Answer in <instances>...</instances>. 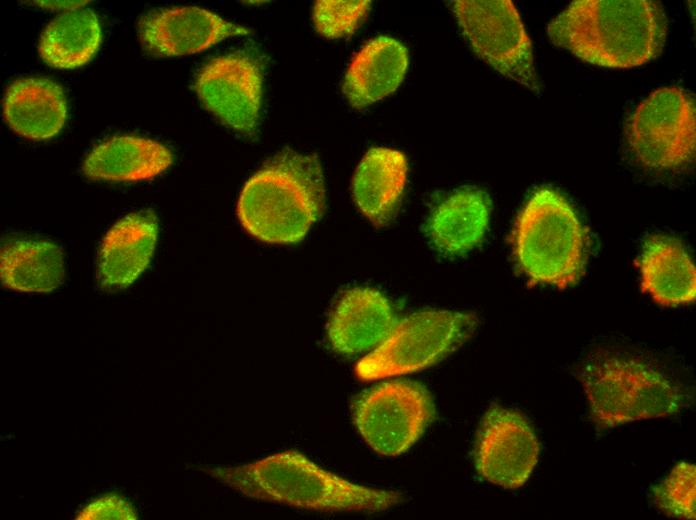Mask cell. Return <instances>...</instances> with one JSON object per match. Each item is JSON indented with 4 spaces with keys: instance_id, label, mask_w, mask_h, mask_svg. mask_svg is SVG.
<instances>
[{
    "instance_id": "cell-18",
    "label": "cell",
    "mask_w": 696,
    "mask_h": 520,
    "mask_svg": "<svg viewBox=\"0 0 696 520\" xmlns=\"http://www.w3.org/2000/svg\"><path fill=\"white\" fill-rule=\"evenodd\" d=\"M164 144L138 135H114L96 144L86 155L81 171L93 181L130 183L153 179L173 164Z\"/></svg>"
},
{
    "instance_id": "cell-16",
    "label": "cell",
    "mask_w": 696,
    "mask_h": 520,
    "mask_svg": "<svg viewBox=\"0 0 696 520\" xmlns=\"http://www.w3.org/2000/svg\"><path fill=\"white\" fill-rule=\"evenodd\" d=\"M408 175L406 155L394 148H370L358 163L351 183L358 210L376 227L389 225L397 215Z\"/></svg>"
},
{
    "instance_id": "cell-22",
    "label": "cell",
    "mask_w": 696,
    "mask_h": 520,
    "mask_svg": "<svg viewBox=\"0 0 696 520\" xmlns=\"http://www.w3.org/2000/svg\"><path fill=\"white\" fill-rule=\"evenodd\" d=\"M97 14L89 8L67 10L52 19L42 31L38 52L57 69H75L90 62L102 43Z\"/></svg>"
},
{
    "instance_id": "cell-9",
    "label": "cell",
    "mask_w": 696,
    "mask_h": 520,
    "mask_svg": "<svg viewBox=\"0 0 696 520\" xmlns=\"http://www.w3.org/2000/svg\"><path fill=\"white\" fill-rule=\"evenodd\" d=\"M434 414L431 394L409 380L381 383L360 394L352 404V419L359 434L384 456H398L410 449Z\"/></svg>"
},
{
    "instance_id": "cell-13",
    "label": "cell",
    "mask_w": 696,
    "mask_h": 520,
    "mask_svg": "<svg viewBox=\"0 0 696 520\" xmlns=\"http://www.w3.org/2000/svg\"><path fill=\"white\" fill-rule=\"evenodd\" d=\"M159 234L156 213L151 209L131 212L104 235L97 254L98 285L106 291L131 286L148 268Z\"/></svg>"
},
{
    "instance_id": "cell-3",
    "label": "cell",
    "mask_w": 696,
    "mask_h": 520,
    "mask_svg": "<svg viewBox=\"0 0 696 520\" xmlns=\"http://www.w3.org/2000/svg\"><path fill=\"white\" fill-rule=\"evenodd\" d=\"M325 206V178L318 156L284 148L247 180L236 211L241 226L255 239L289 245L306 237Z\"/></svg>"
},
{
    "instance_id": "cell-21",
    "label": "cell",
    "mask_w": 696,
    "mask_h": 520,
    "mask_svg": "<svg viewBox=\"0 0 696 520\" xmlns=\"http://www.w3.org/2000/svg\"><path fill=\"white\" fill-rule=\"evenodd\" d=\"M62 248L50 240L10 238L1 247L0 278L5 288L23 293H50L64 282Z\"/></svg>"
},
{
    "instance_id": "cell-15",
    "label": "cell",
    "mask_w": 696,
    "mask_h": 520,
    "mask_svg": "<svg viewBox=\"0 0 696 520\" xmlns=\"http://www.w3.org/2000/svg\"><path fill=\"white\" fill-rule=\"evenodd\" d=\"M491 199L483 189L464 186L443 197L429 213L424 230L435 251L447 257L478 246L489 226Z\"/></svg>"
},
{
    "instance_id": "cell-24",
    "label": "cell",
    "mask_w": 696,
    "mask_h": 520,
    "mask_svg": "<svg viewBox=\"0 0 696 520\" xmlns=\"http://www.w3.org/2000/svg\"><path fill=\"white\" fill-rule=\"evenodd\" d=\"M371 1L319 0L312 8L315 30L327 39L351 36L367 18Z\"/></svg>"
},
{
    "instance_id": "cell-11",
    "label": "cell",
    "mask_w": 696,
    "mask_h": 520,
    "mask_svg": "<svg viewBox=\"0 0 696 520\" xmlns=\"http://www.w3.org/2000/svg\"><path fill=\"white\" fill-rule=\"evenodd\" d=\"M540 454L538 438L520 412L493 404L483 415L475 440L479 475L504 489H517L531 476Z\"/></svg>"
},
{
    "instance_id": "cell-14",
    "label": "cell",
    "mask_w": 696,
    "mask_h": 520,
    "mask_svg": "<svg viewBox=\"0 0 696 520\" xmlns=\"http://www.w3.org/2000/svg\"><path fill=\"white\" fill-rule=\"evenodd\" d=\"M398 322L396 311L379 290L356 286L345 290L332 309L326 334L338 354L352 356L378 346Z\"/></svg>"
},
{
    "instance_id": "cell-7",
    "label": "cell",
    "mask_w": 696,
    "mask_h": 520,
    "mask_svg": "<svg viewBox=\"0 0 696 520\" xmlns=\"http://www.w3.org/2000/svg\"><path fill=\"white\" fill-rule=\"evenodd\" d=\"M695 116L694 98L681 87H662L649 94L627 121L626 140L637 162L661 171L693 163Z\"/></svg>"
},
{
    "instance_id": "cell-23",
    "label": "cell",
    "mask_w": 696,
    "mask_h": 520,
    "mask_svg": "<svg viewBox=\"0 0 696 520\" xmlns=\"http://www.w3.org/2000/svg\"><path fill=\"white\" fill-rule=\"evenodd\" d=\"M656 506L667 516L678 519L696 518V467L680 462L658 485L653 487Z\"/></svg>"
},
{
    "instance_id": "cell-10",
    "label": "cell",
    "mask_w": 696,
    "mask_h": 520,
    "mask_svg": "<svg viewBox=\"0 0 696 520\" xmlns=\"http://www.w3.org/2000/svg\"><path fill=\"white\" fill-rule=\"evenodd\" d=\"M193 88L225 127L247 137L257 134L264 94V65L257 54L242 50L210 59L197 72Z\"/></svg>"
},
{
    "instance_id": "cell-17",
    "label": "cell",
    "mask_w": 696,
    "mask_h": 520,
    "mask_svg": "<svg viewBox=\"0 0 696 520\" xmlns=\"http://www.w3.org/2000/svg\"><path fill=\"white\" fill-rule=\"evenodd\" d=\"M409 65L404 44L390 36L366 42L353 56L342 81V93L354 109L389 96L403 82Z\"/></svg>"
},
{
    "instance_id": "cell-6",
    "label": "cell",
    "mask_w": 696,
    "mask_h": 520,
    "mask_svg": "<svg viewBox=\"0 0 696 520\" xmlns=\"http://www.w3.org/2000/svg\"><path fill=\"white\" fill-rule=\"evenodd\" d=\"M478 324L472 312L427 309L401 320L387 337L355 366L364 381L378 380L423 370L444 358L474 332Z\"/></svg>"
},
{
    "instance_id": "cell-1",
    "label": "cell",
    "mask_w": 696,
    "mask_h": 520,
    "mask_svg": "<svg viewBox=\"0 0 696 520\" xmlns=\"http://www.w3.org/2000/svg\"><path fill=\"white\" fill-rule=\"evenodd\" d=\"M668 20L651 0H577L547 26L550 41L579 59L607 68H633L659 56Z\"/></svg>"
},
{
    "instance_id": "cell-5",
    "label": "cell",
    "mask_w": 696,
    "mask_h": 520,
    "mask_svg": "<svg viewBox=\"0 0 696 520\" xmlns=\"http://www.w3.org/2000/svg\"><path fill=\"white\" fill-rule=\"evenodd\" d=\"M598 430L645 419L666 418L685 403L682 388L651 364L633 356L595 353L577 370Z\"/></svg>"
},
{
    "instance_id": "cell-2",
    "label": "cell",
    "mask_w": 696,
    "mask_h": 520,
    "mask_svg": "<svg viewBox=\"0 0 696 520\" xmlns=\"http://www.w3.org/2000/svg\"><path fill=\"white\" fill-rule=\"evenodd\" d=\"M201 470L246 497L307 510L381 512L403 501L397 491L351 482L295 450Z\"/></svg>"
},
{
    "instance_id": "cell-20",
    "label": "cell",
    "mask_w": 696,
    "mask_h": 520,
    "mask_svg": "<svg viewBox=\"0 0 696 520\" xmlns=\"http://www.w3.org/2000/svg\"><path fill=\"white\" fill-rule=\"evenodd\" d=\"M636 264L642 291L658 304L673 307L695 300V265L677 239L660 234L649 236Z\"/></svg>"
},
{
    "instance_id": "cell-12",
    "label": "cell",
    "mask_w": 696,
    "mask_h": 520,
    "mask_svg": "<svg viewBox=\"0 0 696 520\" xmlns=\"http://www.w3.org/2000/svg\"><path fill=\"white\" fill-rule=\"evenodd\" d=\"M143 47L157 57L199 53L250 29L197 6H174L142 15L137 26Z\"/></svg>"
},
{
    "instance_id": "cell-8",
    "label": "cell",
    "mask_w": 696,
    "mask_h": 520,
    "mask_svg": "<svg viewBox=\"0 0 696 520\" xmlns=\"http://www.w3.org/2000/svg\"><path fill=\"white\" fill-rule=\"evenodd\" d=\"M474 53L502 76L541 93L531 40L510 0L448 2Z\"/></svg>"
},
{
    "instance_id": "cell-19",
    "label": "cell",
    "mask_w": 696,
    "mask_h": 520,
    "mask_svg": "<svg viewBox=\"0 0 696 520\" xmlns=\"http://www.w3.org/2000/svg\"><path fill=\"white\" fill-rule=\"evenodd\" d=\"M2 112L14 133L41 141L61 132L68 105L62 87L56 82L42 77H24L7 87Z\"/></svg>"
},
{
    "instance_id": "cell-4",
    "label": "cell",
    "mask_w": 696,
    "mask_h": 520,
    "mask_svg": "<svg viewBox=\"0 0 696 520\" xmlns=\"http://www.w3.org/2000/svg\"><path fill=\"white\" fill-rule=\"evenodd\" d=\"M512 249L520 271L532 284L564 289L584 273L589 236L563 194L536 189L517 215Z\"/></svg>"
},
{
    "instance_id": "cell-25",
    "label": "cell",
    "mask_w": 696,
    "mask_h": 520,
    "mask_svg": "<svg viewBox=\"0 0 696 520\" xmlns=\"http://www.w3.org/2000/svg\"><path fill=\"white\" fill-rule=\"evenodd\" d=\"M137 518L134 505L115 492L93 499L75 514L77 520H136Z\"/></svg>"
}]
</instances>
